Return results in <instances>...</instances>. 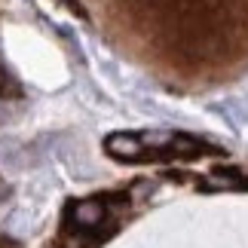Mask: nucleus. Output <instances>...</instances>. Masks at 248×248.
Segmentation results:
<instances>
[{
    "label": "nucleus",
    "mask_w": 248,
    "mask_h": 248,
    "mask_svg": "<svg viewBox=\"0 0 248 248\" xmlns=\"http://www.w3.org/2000/svg\"><path fill=\"white\" fill-rule=\"evenodd\" d=\"M108 150L120 159H141L144 156L141 135H113V138H108Z\"/></svg>",
    "instance_id": "obj_1"
},
{
    "label": "nucleus",
    "mask_w": 248,
    "mask_h": 248,
    "mask_svg": "<svg viewBox=\"0 0 248 248\" xmlns=\"http://www.w3.org/2000/svg\"><path fill=\"white\" fill-rule=\"evenodd\" d=\"M104 205L101 202H83L77 205V212H74V217H77V224H83V230H92V227H98L104 221Z\"/></svg>",
    "instance_id": "obj_2"
}]
</instances>
